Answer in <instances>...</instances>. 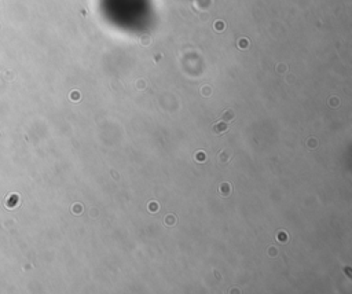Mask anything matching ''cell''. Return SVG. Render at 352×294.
Returning <instances> with one entry per match:
<instances>
[{"label":"cell","instance_id":"9c48e42d","mask_svg":"<svg viewBox=\"0 0 352 294\" xmlns=\"http://www.w3.org/2000/svg\"><path fill=\"white\" fill-rule=\"evenodd\" d=\"M147 208H149V212L150 213H157L158 210H160V203H158L157 201H151Z\"/></svg>","mask_w":352,"mask_h":294},{"label":"cell","instance_id":"ac0fdd59","mask_svg":"<svg viewBox=\"0 0 352 294\" xmlns=\"http://www.w3.org/2000/svg\"><path fill=\"white\" fill-rule=\"evenodd\" d=\"M277 70H278V73H284L285 70H287V66H285V65H278V66H277Z\"/></svg>","mask_w":352,"mask_h":294},{"label":"cell","instance_id":"6da1fadb","mask_svg":"<svg viewBox=\"0 0 352 294\" xmlns=\"http://www.w3.org/2000/svg\"><path fill=\"white\" fill-rule=\"evenodd\" d=\"M212 131H213V134H216V135H223V134H226L227 131H228V125H227L226 121L222 120V121H219V122H216L215 125H213Z\"/></svg>","mask_w":352,"mask_h":294},{"label":"cell","instance_id":"30bf717a","mask_svg":"<svg viewBox=\"0 0 352 294\" xmlns=\"http://www.w3.org/2000/svg\"><path fill=\"white\" fill-rule=\"evenodd\" d=\"M327 105L330 107H339L340 105H341V102H340V99L337 98V96H332V98H329Z\"/></svg>","mask_w":352,"mask_h":294},{"label":"cell","instance_id":"8992f818","mask_svg":"<svg viewBox=\"0 0 352 294\" xmlns=\"http://www.w3.org/2000/svg\"><path fill=\"white\" fill-rule=\"evenodd\" d=\"M234 118H235V113H234V110H231V109L224 110V113L222 114V120L226 121V122H228V121H233Z\"/></svg>","mask_w":352,"mask_h":294},{"label":"cell","instance_id":"52a82bcc","mask_svg":"<svg viewBox=\"0 0 352 294\" xmlns=\"http://www.w3.org/2000/svg\"><path fill=\"white\" fill-rule=\"evenodd\" d=\"M277 241L281 243H286L287 241H289V235H287L286 231H284V229H281V231H278L277 234Z\"/></svg>","mask_w":352,"mask_h":294},{"label":"cell","instance_id":"2e32d148","mask_svg":"<svg viewBox=\"0 0 352 294\" xmlns=\"http://www.w3.org/2000/svg\"><path fill=\"white\" fill-rule=\"evenodd\" d=\"M70 98H72V100H73V102H79V100H80V98H81V95H80V92H79V91H73V92H72V95H70Z\"/></svg>","mask_w":352,"mask_h":294},{"label":"cell","instance_id":"e0dca14e","mask_svg":"<svg viewBox=\"0 0 352 294\" xmlns=\"http://www.w3.org/2000/svg\"><path fill=\"white\" fill-rule=\"evenodd\" d=\"M136 88L139 89V91H143V89L146 88V81H144V80H138Z\"/></svg>","mask_w":352,"mask_h":294},{"label":"cell","instance_id":"3957f363","mask_svg":"<svg viewBox=\"0 0 352 294\" xmlns=\"http://www.w3.org/2000/svg\"><path fill=\"white\" fill-rule=\"evenodd\" d=\"M217 160H219L220 164H228V162H231V160H233V154L228 153L227 150H222L217 154Z\"/></svg>","mask_w":352,"mask_h":294},{"label":"cell","instance_id":"5b68a950","mask_svg":"<svg viewBox=\"0 0 352 294\" xmlns=\"http://www.w3.org/2000/svg\"><path fill=\"white\" fill-rule=\"evenodd\" d=\"M305 144H307V148H310V150H315V148L319 146V140L315 136H310L307 139V142H305Z\"/></svg>","mask_w":352,"mask_h":294},{"label":"cell","instance_id":"277c9868","mask_svg":"<svg viewBox=\"0 0 352 294\" xmlns=\"http://www.w3.org/2000/svg\"><path fill=\"white\" fill-rule=\"evenodd\" d=\"M176 223H178V217L175 215H172V213H169V215H167L164 217V224L168 227H173Z\"/></svg>","mask_w":352,"mask_h":294},{"label":"cell","instance_id":"5bb4252c","mask_svg":"<svg viewBox=\"0 0 352 294\" xmlns=\"http://www.w3.org/2000/svg\"><path fill=\"white\" fill-rule=\"evenodd\" d=\"M72 212L73 215H81L83 213V205L81 203H74L72 208Z\"/></svg>","mask_w":352,"mask_h":294},{"label":"cell","instance_id":"9a60e30c","mask_svg":"<svg viewBox=\"0 0 352 294\" xmlns=\"http://www.w3.org/2000/svg\"><path fill=\"white\" fill-rule=\"evenodd\" d=\"M267 254L270 257H277L278 256V249L274 246H270L268 249H267Z\"/></svg>","mask_w":352,"mask_h":294},{"label":"cell","instance_id":"7c38bea8","mask_svg":"<svg viewBox=\"0 0 352 294\" xmlns=\"http://www.w3.org/2000/svg\"><path fill=\"white\" fill-rule=\"evenodd\" d=\"M201 94H202V96L208 98V96L212 95V88H211L209 85H204V87L201 88Z\"/></svg>","mask_w":352,"mask_h":294},{"label":"cell","instance_id":"7a4b0ae2","mask_svg":"<svg viewBox=\"0 0 352 294\" xmlns=\"http://www.w3.org/2000/svg\"><path fill=\"white\" fill-rule=\"evenodd\" d=\"M231 192H233V186L230 184V183H227V181H223V183H220V186H219V194L222 195V197L227 198V197H230V195H231Z\"/></svg>","mask_w":352,"mask_h":294},{"label":"cell","instance_id":"8fae6325","mask_svg":"<svg viewBox=\"0 0 352 294\" xmlns=\"http://www.w3.org/2000/svg\"><path fill=\"white\" fill-rule=\"evenodd\" d=\"M226 29V24H224V21H216L215 22V30L216 32H223Z\"/></svg>","mask_w":352,"mask_h":294},{"label":"cell","instance_id":"ba28073f","mask_svg":"<svg viewBox=\"0 0 352 294\" xmlns=\"http://www.w3.org/2000/svg\"><path fill=\"white\" fill-rule=\"evenodd\" d=\"M194 160H195V162H199V164L205 162V161H206L205 151H197V153L194 154Z\"/></svg>","mask_w":352,"mask_h":294},{"label":"cell","instance_id":"4fadbf2b","mask_svg":"<svg viewBox=\"0 0 352 294\" xmlns=\"http://www.w3.org/2000/svg\"><path fill=\"white\" fill-rule=\"evenodd\" d=\"M238 47L241 48V50H246V48L249 47V40L248 39H239V41H238Z\"/></svg>","mask_w":352,"mask_h":294}]
</instances>
